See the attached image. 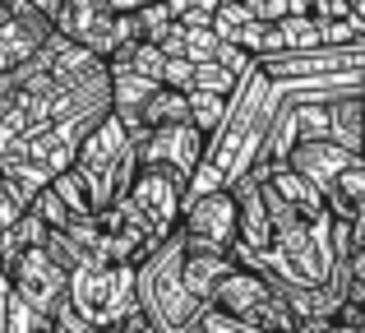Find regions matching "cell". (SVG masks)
<instances>
[{
	"instance_id": "cell-1",
	"label": "cell",
	"mask_w": 365,
	"mask_h": 333,
	"mask_svg": "<svg viewBox=\"0 0 365 333\" xmlns=\"http://www.w3.org/2000/svg\"><path fill=\"white\" fill-rule=\"evenodd\" d=\"M74 171H79L83 185H88L93 213H107L111 204H120V199L134 190V180H139V148H134L130 130L116 121V111L102 116L98 125L83 135Z\"/></svg>"
},
{
	"instance_id": "cell-2",
	"label": "cell",
	"mask_w": 365,
	"mask_h": 333,
	"mask_svg": "<svg viewBox=\"0 0 365 333\" xmlns=\"http://www.w3.org/2000/svg\"><path fill=\"white\" fill-rule=\"evenodd\" d=\"M134 297H139V310L162 333H190L195 329V319L204 315V306H199L185 287V236L180 232L171 236V241H162L158 250L139 264Z\"/></svg>"
},
{
	"instance_id": "cell-3",
	"label": "cell",
	"mask_w": 365,
	"mask_h": 333,
	"mask_svg": "<svg viewBox=\"0 0 365 333\" xmlns=\"http://www.w3.org/2000/svg\"><path fill=\"white\" fill-rule=\"evenodd\" d=\"M213 306L222 310V315L245 319V324H255L264 333H301V324H305L292 310V301L282 297L277 278L259 260H236V269L227 273V282L217 287Z\"/></svg>"
},
{
	"instance_id": "cell-4",
	"label": "cell",
	"mask_w": 365,
	"mask_h": 333,
	"mask_svg": "<svg viewBox=\"0 0 365 333\" xmlns=\"http://www.w3.org/2000/svg\"><path fill=\"white\" fill-rule=\"evenodd\" d=\"M56 33L74 46H88L102 61H116L125 46L143 42V28L134 9H120V0H61Z\"/></svg>"
},
{
	"instance_id": "cell-5",
	"label": "cell",
	"mask_w": 365,
	"mask_h": 333,
	"mask_svg": "<svg viewBox=\"0 0 365 333\" xmlns=\"http://www.w3.org/2000/svg\"><path fill=\"white\" fill-rule=\"evenodd\" d=\"M134 282H139V269H130V264H107V260H93L88 255V260L70 273V306L79 310L88 324L111 329L120 315H130V310L139 306Z\"/></svg>"
},
{
	"instance_id": "cell-6",
	"label": "cell",
	"mask_w": 365,
	"mask_h": 333,
	"mask_svg": "<svg viewBox=\"0 0 365 333\" xmlns=\"http://www.w3.org/2000/svg\"><path fill=\"white\" fill-rule=\"evenodd\" d=\"M180 236L195 245H208V250H241V204H236L232 185L217 190H195L180 213Z\"/></svg>"
},
{
	"instance_id": "cell-7",
	"label": "cell",
	"mask_w": 365,
	"mask_h": 333,
	"mask_svg": "<svg viewBox=\"0 0 365 333\" xmlns=\"http://www.w3.org/2000/svg\"><path fill=\"white\" fill-rule=\"evenodd\" d=\"M5 282H9V292H14V301H24V306L33 310L37 319H46V324H56V315L70 306V273L51 260L46 245L42 250H28L24 260L9 269Z\"/></svg>"
},
{
	"instance_id": "cell-8",
	"label": "cell",
	"mask_w": 365,
	"mask_h": 333,
	"mask_svg": "<svg viewBox=\"0 0 365 333\" xmlns=\"http://www.w3.org/2000/svg\"><path fill=\"white\" fill-rule=\"evenodd\" d=\"M134 148H139V167L171 171V176L185 180L190 195H195V180H199L204 158H208V135H199L195 125H171V130H153V135H143Z\"/></svg>"
},
{
	"instance_id": "cell-9",
	"label": "cell",
	"mask_w": 365,
	"mask_h": 333,
	"mask_svg": "<svg viewBox=\"0 0 365 333\" xmlns=\"http://www.w3.org/2000/svg\"><path fill=\"white\" fill-rule=\"evenodd\" d=\"M232 195L241 204V250H236V260H273L277 227H273V208H268L264 176H236Z\"/></svg>"
},
{
	"instance_id": "cell-10",
	"label": "cell",
	"mask_w": 365,
	"mask_h": 333,
	"mask_svg": "<svg viewBox=\"0 0 365 333\" xmlns=\"http://www.w3.org/2000/svg\"><path fill=\"white\" fill-rule=\"evenodd\" d=\"M356 158H361V153H351V148L333 144V139H301V144L292 148V158H287V167L301 171L305 180H314L319 190H329L333 180L342 176V171L356 163Z\"/></svg>"
},
{
	"instance_id": "cell-11",
	"label": "cell",
	"mask_w": 365,
	"mask_h": 333,
	"mask_svg": "<svg viewBox=\"0 0 365 333\" xmlns=\"http://www.w3.org/2000/svg\"><path fill=\"white\" fill-rule=\"evenodd\" d=\"M232 269H236V255L185 241V287H190V297H195L204 310L217 301V287L227 282V273H232Z\"/></svg>"
},
{
	"instance_id": "cell-12",
	"label": "cell",
	"mask_w": 365,
	"mask_h": 333,
	"mask_svg": "<svg viewBox=\"0 0 365 333\" xmlns=\"http://www.w3.org/2000/svg\"><path fill=\"white\" fill-rule=\"evenodd\" d=\"M324 204H329V217H342V222H365V158H356L329 190H324Z\"/></svg>"
},
{
	"instance_id": "cell-13",
	"label": "cell",
	"mask_w": 365,
	"mask_h": 333,
	"mask_svg": "<svg viewBox=\"0 0 365 333\" xmlns=\"http://www.w3.org/2000/svg\"><path fill=\"white\" fill-rule=\"evenodd\" d=\"M232 93H213V88H199V93H190V125L199 130V135H208L213 139L217 130L227 125V116H232Z\"/></svg>"
},
{
	"instance_id": "cell-14",
	"label": "cell",
	"mask_w": 365,
	"mask_h": 333,
	"mask_svg": "<svg viewBox=\"0 0 365 333\" xmlns=\"http://www.w3.org/2000/svg\"><path fill=\"white\" fill-rule=\"evenodd\" d=\"M190 333H264V329L245 324V319H232V315H222L217 306H208L204 315L195 319V329H190Z\"/></svg>"
},
{
	"instance_id": "cell-15",
	"label": "cell",
	"mask_w": 365,
	"mask_h": 333,
	"mask_svg": "<svg viewBox=\"0 0 365 333\" xmlns=\"http://www.w3.org/2000/svg\"><path fill=\"white\" fill-rule=\"evenodd\" d=\"M241 5L255 24H282L292 14V0H241Z\"/></svg>"
},
{
	"instance_id": "cell-16",
	"label": "cell",
	"mask_w": 365,
	"mask_h": 333,
	"mask_svg": "<svg viewBox=\"0 0 365 333\" xmlns=\"http://www.w3.org/2000/svg\"><path fill=\"white\" fill-rule=\"evenodd\" d=\"M24 217V204H19V195H14V185L5 180V171H0V232H9V227Z\"/></svg>"
},
{
	"instance_id": "cell-17",
	"label": "cell",
	"mask_w": 365,
	"mask_h": 333,
	"mask_svg": "<svg viewBox=\"0 0 365 333\" xmlns=\"http://www.w3.org/2000/svg\"><path fill=\"white\" fill-rule=\"evenodd\" d=\"M51 333H116V329H102V324H88V319L79 315L74 306H65L61 315H56V324H51Z\"/></svg>"
},
{
	"instance_id": "cell-18",
	"label": "cell",
	"mask_w": 365,
	"mask_h": 333,
	"mask_svg": "<svg viewBox=\"0 0 365 333\" xmlns=\"http://www.w3.org/2000/svg\"><path fill=\"white\" fill-rule=\"evenodd\" d=\"M347 301H361L365 306V245H356V255L347 264Z\"/></svg>"
},
{
	"instance_id": "cell-19",
	"label": "cell",
	"mask_w": 365,
	"mask_h": 333,
	"mask_svg": "<svg viewBox=\"0 0 365 333\" xmlns=\"http://www.w3.org/2000/svg\"><path fill=\"white\" fill-rule=\"evenodd\" d=\"M111 329H116V333H162V329H158V324H153V319H148V315H143V310H139V306H134V310H130V315H120V319H116V324H111Z\"/></svg>"
},
{
	"instance_id": "cell-20",
	"label": "cell",
	"mask_w": 365,
	"mask_h": 333,
	"mask_svg": "<svg viewBox=\"0 0 365 333\" xmlns=\"http://www.w3.org/2000/svg\"><path fill=\"white\" fill-rule=\"evenodd\" d=\"M28 5H33V9H42L46 19H56V14H61V0H28Z\"/></svg>"
},
{
	"instance_id": "cell-21",
	"label": "cell",
	"mask_w": 365,
	"mask_h": 333,
	"mask_svg": "<svg viewBox=\"0 0 365 333\" xmlns=\"http://www.w3.org/2000/svg\"><path fill=\"white\" fill-rule=\"evenodd\" d=\"M148 5H158V0H120V9H148Z\"/></svg>"
},
{
	"instance_id": "cell-22",
	"label": "cell",
	"mask_w": 365,
	"mask_h": 333,
	"mask_svg": "<svg viewBox=\"0 0 365 333\" xmlns=\"http://www.w3.org/2000/svg\"><path fill=\"white\" fill-rule=\"evenodd\" d=\"M361 158H365V148H361Z\"/></svg>"
}]
</instances>
